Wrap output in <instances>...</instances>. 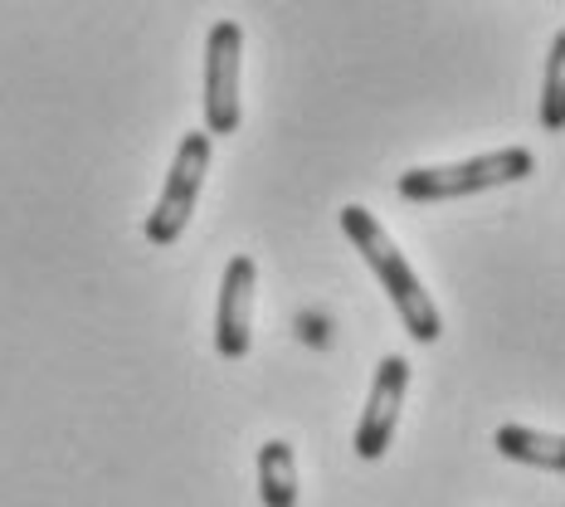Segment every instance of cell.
Wrapping results in <instances>:
<instances>
[{
    "mask_svg": "<svg viewBox=\"0 0 565 507\" xmlns=\"http://www.w3.org/2000/svg\"><path fill=\"white\" fill-rule=\"evenodd\" d=\"M341 230H347V240L356 244V254L371 264V274L381 278V288L391 293L405 332L415 341H439L444 337V317H439V308H434L429 293H424V283L415 278V268L405 264V254H399V244L391 240V230H385L366 205L341 210Z\"/></svg>",
    "mask_w": 565,
    "mask_h": 507,
    "instance_id": "1",
    "label": "cell"
},
{
    "mask_svg": "<svg viewBox=\"0 0 565 507\" xmlns=\"http://www.w3.org/2000/svg\"><path fill=\"white\" fill-rule=\"evenodd\" d=\"M565 123V30L551 34V54H546V88H541V127L561 133Z\"/></svg>",
    "mask_w": 565,
    "mask_h": 507,
    "instance_id": "9",
    "label": "cell"
},
{
    "mask_svg": "<svg viewBox=\"0 0 565 507\" xmlns=\"http://www.w3.org/2000/svg\"><path fill=\"white\" fill-rule=\"evenodd\" d=\"M258 493L264 507H298V458L288 440H268L258 450Z\"/></svg>",
    "mask_w": 565,
    "mask_h": 507,
    "instance_id": "8",
    "label": "cell"
},
{
    "mask_svg": "<svg viewBox=\"0 0 565 507\" xmlns=\"http://www.w3.org/2000/svg\"><path fill=\"white\" fill-rule=\"evenodd\" d=\"M405 391H409V361L405 357H381L375 367V385L366 395V410L356 420V458H381L395 440L399 410H405Z\"/></svg>",
    "mask_w": 565,
    "mask_h": 507,
    "instance_id": "5",
    "label": "cell"
},
{
    "mask_svg": "<svg viewBox=\"0 0 565 507\" xmlns=\"http://www.w3.org/2000/svg\"><path fill=\"white\" fill-rule=\"evenodd\" d=\"M492 444H498L502 458H516V464L551 468V474L565 468V440L561 434H541V430H526V424H502Z\"/></svg>",
    "mask_w": 565,
    "mask_h": 507,
    "instance_id": "7",
    "label": "cell"
},
{
    "mask_svg": "<svg viewBox=\"0 0 565 507\" xmlns=\"http://www.w3.org/2000/svg\"><path fill=\"white\" fill-rule=\"evenodd\" d=\"M532 171H536V151L502 147V151H488V157L454 161V167H409L395 181V191L405 200L429 205V200H458V196H473V191H492V186L526 181Z\"/></svg>",
    "mask_w": 565,
    "mask_h": 507,
    "instance_id": "2",
    "label": "cell"
},
{
    "mask_svg": "<svg viewBox=\"0 0 565 507\" xmlns=\"http://www.w3.org/2000/svg\"><path fill=\"white\" fill-rule=\"evenodd\" d=\"M254 258L234 254L225 264V283H220V323H215V347L225 361H244L254 341Z\"/></svg>",
    "mask_w": 565,
    "mask_h": 507,
    "instance_id": "6",
    "label": "cell"
},
{
    "mask_svg": "<svg viewBox=\"0 0 565 507\" xmlns=\"http://www.w3.org/2000/svg\"><path fill=\"white\" fill-rule=\"evenodd\" d=\"M239 74H244V30L239 20H215L205 34V133L230 137L244 123L239 103Z\"/></svg>",
    "mask_w": 565,
    "mask_h": 507,
    "instance_id": "3",
    "label": "cell"
},
{
    "mask_svg": "<svg viewBox=\"0 0 565 507\" xmlns=\"http://www.w3.org/2000/svg\"><path fill=\"white\" fill-rule=\"evenodd\" d=\"M205 171H210V133H185L181 137V151L171 161V176L161 186L157 205L147 215V240L151 244H175L185 234L195 215V200H200V186H205Z\"/></svg>",
    "mask_w": 565,
    "mask_h": 507,
    "instance_id": "4",
    "label": "cell"
}]
</instances>
